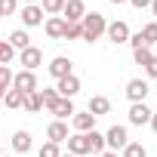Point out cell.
<instances>
[{
    "instance_id": "obj_1",
    "label": "cell",
    "mask_w": 157,
    "mask_h": 157,
    "mask_svg": "<svg viewBox=\"0 0 157 157\" xmlns=\"http://www.w3.org/2000/svg\"><path fill=\"white\" fill-rule=\"evenodd\" d=\"M80 25H83V40H86V43L99 40V37L105 34V28H108V22H105V16H102V13H86Z\"/></svg>"
},
{
    "instance_id": "obj_2",
    "label": "cell",
    "mask_w": 157,
    "mask_h": 157,
    "mask_svg": "<svg viewBox=\"0 0 157 157\" xmlns=\"http://www.w3.org/2000/svg\"><path fill=\"white\" fill-rule=\"evenodd\" d=\"M13 90H19L22 96H25V93H37V74H34V71H19V74H13Z\"/></svg>"
},
{
    "instance_id": "obj_3",
    "label": "cell",
    "mask_w": 157,
    "mask_h": 157,
    "mask_svg": "<svg viewBox=\"0 0 157 157\" xmlns=\"http://www.w3.org/2000/svg\"><path fill=\"white\" fill-rule=\"evenodd\" d=\"M56 93H59L62 99H74L77 93H80V77H77V74H68V77H62V80H56Z\"/></svg>"
},
{
    "instance_id": "obj_4",
    "label": "cell",
    "mask_w": 157,
    "mask_h": 157,
    "mask_svg": "<svg viewBox=\"0 0 157 157\" xmlns=\"http://www.w3.org/2000/svg\"><path fill=\"white\" fill-rule=\"evenodd\" d=\"M19 65H22V71H34V68L43 65V52H40L37 46H25V49L19 52Z\"/></svg>"
},
{
    "instance_id": "obj_5",
    "label": "cell",
    "mask_w": 157,
    "mask_h": 157,
    "mask_svg": "<svg viewBox=\"0 0 157 157\" xmlns=\"http://www.w3.org/2000/svg\"><path fill=\"white\" fill-rule=\"evenodd\" d=\"M126 142H129V136H126V126H111L108 132H105V145L117 154V151H123L126 148Z\"/></svg>"
},
{
    "instance_id": "obj_6",
    "label": "cell",
    "mask_w": 157,
    "mask_h": 157,
    "mask_svg": "<svg viewBox=\"0 0 157 157\" xmlns=\"http://www.w3.org/2000/svg\"><path fill=\"white\" fill-rule=\"evenodd\" d=\"M22 16V25L25 28H37V25H43V10H40V3H25V10L19 13Z\"/></svg>"
},
{
    "instance_id": "obj_7",
    "label": "cell",
    "mask_w": 157,
    "mask_h": 157,
    "mask_svg": "<svg viewBox=\"0 0 157 157\" xmlns=\"http://www.w3.org/2000/svg\"><path fill=\"white\" fill-rule=\"evenodd\" d=\"M105 34H108V40H111V43H129V25H126L123 19H117V22H108Z\"/></svg>"
},
{
    "instance_id": "obj_8",
    "label": "cell",
    "mask_w": 157,
    "mask_h": 157,
    "mask_svg": "<svg viewBox=\"0 0 157 157\" xmlns=\"http://www.w3.org/2000/svg\"><path fill=\"white\" fill-rule=\"evenodd\" d=\"M83 16H86V3L83 0H65V10H62L65 22H83Z\"/></svg>"
},
{
    "instance_id": "obj_9",
    "label": "cell",
    "mask_w": 157,
    "mask_h": 157,
    "mask_svg": "<svg viewBox=\"0 0 157 157\" xmlns=\"http://www.w3.org/2000/svg\"><path fill=\"white\" fill-rule=\"evenodd\" d=\"M151 114H154V111H151L145 102H132V105H129V123H132V126L151 123Z\"/></svg>"
},
{
    "instance_id": "obj_10",
    "label": "cell",
    "mask_w": 157,
    "mask_h": 157,
    "mask_svg": "<svg viewBox=\"0 0 157 157\" xmlns=\"http://www.w3.org/2000/svg\"><path fill=\"white\" fill-rule=\"evenodd\" d=\"M148 93H151L148 80H139V77H136V80H129V83H126V99H129V102H145V99H148Z\"/></svg>"
},
{
    "instance_id": "obj_11",
    "label": "cell",
    "mask_w": 157,
    "mask_h": 157,
    "mask_svg": "<svg viewBox=\"0 0 157 157\" xmlns=\"http://www.w3.org/2000/svg\"><path fill=\"white\" fill-rule=\"evenodd\" d=\"M68 154H74V157L90 154V139H86V132H74V136H68Z\"/></svg>"
},
{
    "instance_id": "obj_12",
    "label": "cell",
    "mask_w": 157,
    "mask_h": 157,
    "mask_svg": "<svg viewBox=\"0 0 157 157\" xmlns=\"http://www.w3.org/2000/svg\"><path fill=\"white\" fill-rule=\"evenodd\" d=\"M46 71H49V74L56 77V80H62V77L74 74V71H71V59H68V56H56V59H52V62L46 65Z\"/></svg>"
},
{
    "instance_id": "obj_13",
    "label": "cell",
    "mask_w": 157,
    "mask_h": 157,
    "mask_svg": "<svg viewBox=\"0 0 157 157\" xmlns=\"http://www.w3.org/2000/svg\"><path fill=\"white\" fill-rule=\"evenodd\" d=\"M68 123L65 120H52L49 126H46V142H56V145H62V142H68Z\"/></svg>"
},
{
    "instance_id": "obj_14",
    "label": "cell",
    "mask_w": 157,
    "mask_h": 157,
    "mask_svg": "<svg viewBox=\"0 0 157 157\" xmlns=\"http://www.w3.org/2000/svg\"><path fill=\"white\" fill-rule=\"evenodd\" d=\"M43 31H46L49 40H62V37H65V19H62V16H49V19L43 22Z\"/></svg>"
},
{
    "instance_id": "obj_15",
    "label": "cell",
    "mask_w": 157,
    "mask_h": 157,
    "mask_svg": "<svg viewBox=\"0 0 157 157\" xmlns=\"http://www.w3.org/2000/svg\"><path fill=\"white\" fill-rule=\"evenodd\" d=\"M49 114H56V120H68V117H74V102L59 96V99L49 105Z\"/></svg>"
},
{
    "instance_id": "obj_16",
    "label": "cell",
    "mask_w": 157,
    "mask_h": 157,
    "mask_svg": "<svg viewBox=\"0 0 157 157\" xmlns=\"http://www.w3.org/2000/svg\"><path fill=\"white\" fill-rule=\"evenodd\" d=\"M71 126H74L77 132H90V129H96V117H93L90 111H74Z\"/></svg>"
},
{
    "instance_id": "obj_17",
    "label": "cell",
    "mask_w": 157,
    "mask_h": 157,
    "mask_svg": "<svg viewBox=\"0 0 157 157\" xmlns=\"http://www.w3.org/2000/svg\"><path fill=\"white\" fill-rule=\"evenodd\" d=\"M31 145H34V142H31V132H28V129H16V132H13V151H16V154H28Z\"/></svg>"
},
{
    "instance_id": "obj_18",
    "label": "cell",
    "mask_w": 157,
    "mask_h": 157,
    "mask_svg": "<svg viewBox=\"0 0 157 157\" xmlns=\"http://www.w3.org/2000/svg\"><path fill=\"white\" fill-rule=\"evenodd\" d=\"M86 111H90L93 117H102V114H108V111H111V102H108L105 96H93V99H90V108H86Z\"/></svg>"
},
{
    "instance_id": "obj_19",
    "label": "cell",
    "mask_w": 157,
    "mask_h": 157,
    "mask_svg": "<svg viewBox=\"0 0 157 157\" xmlns=\"http://www.w3.org/2000/svg\"><path fill=\"white\" fill-rule=\"evenodd\" d=\"M6 43H10L13 49H19V52H22L25 46H31V37H28V31H19V28H16V31L10 34V40H6Z\"/></svg>"
},
{
    "instance_id": "obj_20",
    "label": "cell",
    "mask_w": 157,
    "mask_h": 157,
    "mask_svg": "<svg viewBox=\"0 0 157 157\" xmlns=\"http://www.w3.org/2000/svg\"><path fill=\"white\" fill-rule=\"evenodd\" d=\"M22 102H25V96H22L19 90H13V86H10V90H6V96H3V105H6L10 111H16V108H22Z\"/></svg>"
},
{
    "instance_id": "obj_21",
    "label": "cell",
    "mask_w": 157,
    "mask_h": 157,
    "mask_svg": "<svg viewBox=\"0 0 157 157\" xmlns=\"http://www.w3.org/2000/svg\"><path fill=\"white\" fill-rule=\"evenodd\" d=\"M22 108H25L28 114H37V111L43 108V102H40V93H25V102H22Z\"/></svg>"
},
{
    "instance_id": "obj_22",
    "label": "cell",
    "mask_w": 157,
    "mask_h": 157,
    "mask_svg": "<svg viewBox=\"0 0 157 157\" xmlns=\"http://www.w3.org/2000/svg\"><path fill=\"white\" fill-rule=\"evenodd\" d=\"M139 37H142L145 46H154V43H157V22H148V25L139 31Z\"/></svg>"
},
{
    "instance_id": "obj_23",
    "label": "cell",
    "mask_w": 157,
    "mask_h": 157,
    "mask_svg": "<svg viewBox=\"0 0 157 157\" xmlns=\"http://www.w3.org/2000/svg\"><path fill=\"white\" fill-rule=\"evenodd\" d=\"M62 40H83V25L80 22H65V37Z\"/></svg>"
},
{
    "instance_id": "obj_24",
    "label": "cell",
    "mask_w": 157,
    "mask_h": 157,
    "mask_svg": "<svg viewBox=\"0 0 157 157\" xmlns=\"http://www.w3.org/2000/svg\"><path fill=\"white\" fill-rule=\"evenodd\" d=\"M86 139H90V151H93V154H102V151H105V136H102V132L90 129Z\"/></svg>"
},
{
    "instance_id": "obj_25",
    "label": "cell",
    "mask_w": 157,
    "mask_h": 157,
    "mask_svg": "<svg viewBox=\"0 0 157 157\" xmlns=\"http://www.w3.org/2000/svg\"><path fill=\"white\" fill-rule=\"evenodd\" d=\"M40 10H43L46 16H62L65 0H40Z\"/></svg>"
},
{
    "instance_id": "obj_26",
    "label": "cell",
    "mask_w": 157,
    "mask_h": 157,
    "mask_svg": "<svg viewBox=\"0 0 157 157\" xmlns=\"http://www.w3.org/2000/svg\"><path fill=\"white\" fill-rule=\"evenodd\" d=\"M151 56H154L151 46H139V49H132V59H136V65H142V68L151 62Z\"/></svg>"
},
{
    "instance_id": "obj_27",
    "label": "cell",
    "mask_w": 157,
    "mask_h": 157,
    "mask_svg": "<svg viewBox=\"0 0 157 157\" xmlns=\"http://www.w3.org/2000/svg\"><path fill=\"white\" fill-rule=\"evenodd\" d=\"M123 157H148V151H145V145H139V142H126Z\"/></svg>"
},
{
    "instance_id": "obj_28",
    "label": "cell",
    "mask_w": 157,
    "mask_h": 157,
    "mask_svg": "<svg viewBox=\"0 0 157 157\" xmlns=\"http://www.w3.org/2000/svg\"><path fill=\"white\" fill-rule=\"evenodd\" d=\"M37 157H62V151H59V145H56V142H43V145H40V151H37Z\"/></svg>"
},
{
    "instance_id": "obj_29",
    "label": "cell",
    "mask_w": 157,
    "mask_h": 157,
    "mask_svg": "<svg viewBox=\"0 0 157 157\" xmlns=\"http://www.w3.org/2000/svg\"><path fill=\"white\" fill-rule=\"evenodd\" d=\"M13 56H16V49H13L6 40H0V65H10V62H13Z\"/></svg>"
},
{
    "instance_id": "obj_30",
    "label": "cell",
    "mask_w": 157,
    "mask_h": 157,
    "mask_svg": "<svg viewBox=\"0 0 157 157\" xmlns=\"http://www.w3.org/2000/svg\"><path fill=\"white\" fill-rule=\"evenodd\" d=\"M0 86H3V90L13 86V71H10L6 65H0Z\"/></svg>"
},
{
    "instance_id": "obj_31",
    "label": "cell",
    "mask_w": 157,
    "mask_h": 157,
    "mask_svg": "<svg viewBox=\"0 0 157 157\" xmlns=\"http://www.w3.org/2000/svg\"><path fill=\"white\" fill-rule=\"evenodd\" d=\"M37 93H40V102H43V108H49V105L59 99V93H56V90H37Z\"/></svg>"
},
{
    "instance_id": "obj_32",
    "label": "cell",
    "mask_w": 157,
    "mask_h": 157,
    "mask_svg": "<svg viewBox=\"0 0 157 157\" xmlns=\"http://www.w3.org/2000/svg\"><path fill=\"white\" fill-rule=\"evenodd\" d=\"M19 10V0H0V13H3V16H13Z\"/></svg>"
},
{
    "instance_id": "obj_33",
    "label": "cell",
    "mask_w": 157,
    "mask_h": 157,
    "mask_svg": "<svg viewBox=\"0 0 157 157\" xmlns=\"http://www.w3.org/2000/svg\"><path fill=\"white\" fill-rule=\"evenodd\" d=\"M145 74H148V77H154V80H157V56H151V62L145 65Z\"/></svg>"
},
{
    "instance_id": "obj_34",
    "label": "cell",
    "mask_w": 157,
    "mask_h": 157,
    "mask_svg": "<svg viewBox=\"0 0 157 157\" xmlns=\"http://www.w3.org/2000/svg\"><path fill=\"white\" fill-rule=\"evenodd\" d=\"M129 3H132L136 10H145V6H151V0H129Z\"/></svg>"
},
{
    "instance_id": "obj_35",
    "label": "cell",
    "mask_w": 157,
    "mask_h": 157,
    "mask_svg": "<svg viewBox=\"0 0 157 157\" xmlns=\"http://www.w3.org/2000/svg\"><path fill=\"white\" fill-rule=\"evenodd\" d=\"M151 129H154V132H157V111H154V114H151Z\"/></svg>"
},
{
    "instance_id": "obj_36",
    "label": "cell",
    "mask_w": 157,
    "mask_h": 157,
    "mask_svg": "<svg viewBox=\"0 0 157 157\" xmlns=\"http://www.w3.org/2000/svg\"><path fill=\"white\" fill-rule=\"evenodd\" d=\"M151 13H154V16H157V0H151Z\"/></svg>"
},
{
    "instance_id": "obj_37",
    "label": "cell",
    "mask_w": 157,
    "mask_h": 157,
    "mask_svg": "<svg viewBox=\"0 0 157 157\" xmlns=\"http://www.w3.org/2000/svg\"><path fill=\"white\" fill-rule=\"evenodd\" d=\"M99 157H117V154H114V151H108V154H99Z\"/></svg>"
},
{
    "instance_id": "obj_38",
    "label": "cell",
    "mask_w": 157,
    "mask_h": 157,
    "mask_svg": "<svg viewBox=\"0 0 157 157\" xmlns=\"http://www.w3.org/2000/svg\"><path fill=\"white\" fill-rule=\"evenodd\" d=\"M3 96H6V90H3V86H0V102H3Z\"/></svg>"
},
{
    "instance_id": "obj_39",
    "label": "cell",
    "mask_w": 157,
    "mask_h": 157,
    "mask_svg": "<svg viewBox=\"0 0 157 157\" xmlns=\"http://www.w3.org/2000/svg\"><path fill=\"white\" fill-rule=\"evenodd\" d=\"M25 3H40V0H25Z\"/></svg>"
},
{
    "instance_id": "obj_40",
    "label": "cell",
    "mask_w": 157,
    "mask_h": 157,
    "mask_svg": "<svg viewBox=\"0 0 157 157\" xmlns=\"http://www.w3.org/2000/svg\"><path fill=\"white\" fill-rule=\"evenodd\" d=\"M111 3H126V0H111Z\"/></svg>"
},
{
    "instance_id": "obj_41",
    "label": "cell",
    "mask_w": 157,
    "mask_h": 157,
    "mask_svg": "<svg viewBox=\"0 0 157 157\" xmlns=\"http://www.w3.org/2000/svg\"><path fill=\"white\" fill-rule=\"evenodd\" d=\"M0 157H3V145H0Z\"/></svg>"
},
{
    "instance_id": "obj_42",
    "label": "cell",
    "mask_w": 157,
    "mask_h": 157,
    "mask_svg": "<svg viewBox=\"0 0 157 157\" xmlns=\"http://www.w3.org/2000/svg\"><path fill=\"white\" fill-rule=\"evenodd\" d=\"M62 157H74V154H62Z\"/></svg>"
},
{
    "instance_id": "obj_43",
    "label": "cell",
    "mask_w": 157,
    "mask_h": 157,
    "mask_svg": "<svg viewBox=\"0 0 157 157\" xmlns=\"http://www.w3.org/2000/svg\"><path fill=\"white\" fill-rule=\"evenodd\" d=\"M0 19H3V13H0Z\"/></svg>"
},
{
    "instance_id": "obj_44",
    "label": "cell",
    "mask_w": 157,
    "mask_h": 157,
    "mask_svg": "<svg viewBox=\"0 0 157 157\" xmlns=\"http://www.w3.org/2000/svg\"><path fill=\"white\" fill-rule=\"evenodd\" d=\"M3 157H6V154H3Z\"/></svg>"
}]
</instances>
